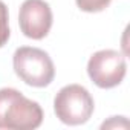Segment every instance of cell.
<instances>
[{
  "label": "cell",
  "mask_w": 130,
  "mask_h": 130,
  "mask_svg": "<svg viewBox=\"0 0 130 130\" xmlns=\"http://www.w3.org/2000/svg\"><path fill=\"white\" fill-rule=\"evenodd\" d=\"M43 122V110L37 101L12 87L0 89V128L31 130Z\"/></svg>",
  "instance_id": "obj_1"
},
{
  "label": "cell",
  "mask_w": 130,
  "mask_h": 130,
  "mask_svg": "<svg viewBox=\"0 0 130 130\" xmlns=\"http://www.w3.org/2000/svg\"><path fill=\"white\" fill-rule=\"evenodd\" d=\"M12 66L17 77L32 87H46L55 77V68L49 54L38 47H19L12 57Z\"/></svg>",
  "instance_id": "obj_2"
},
{
  "label": "cell",
  "mask_w": 130,
  "mask_h": 130,
  "mask_svg": "<svg viewBox=\"0 0 130 130\" xmlns=\"http://www.w3.org/2000/svg\"><path fill=\"white\" fill-rule=\"evenodd\" d=\"M93 98L89 90L80 84H69L58 90L54 98L57 118L68 125H80L89 121L93 113Z\"/></svg>",
  "instance_id": "obj_3"
},
{
  "label": "cell",
  "mask_w": 130,
  "mask_h": 130,
  "mask_svg": "<svg viewBox=\"0 0 130 130\" xmlns=\"http://www.w3.org/2000/svg\"><path fill=\"white\" fill-rule=\"evenodd\" d=\"M127 72L125 57L113 49L95 52L87 61L89 78L101 89H112L124 80Z\"/></svg>",
  "instance_id": "obj_4"
},
{
  "label": "cell",
  "mask_w": 130,
  "mask_h": 130,
  "mask_svg": "<svg viewBox=\"0 0 130 130\" xmlns=\"http://www.w3.org/2000/svg\"><path fill=\"white\" fill-rule=\"evenodd\" d=\"M20 29L32 40L44 38L52 28V9L44 0H25L19 12Z\"/></svg>",
  "instance_id": "obj_5"
},
{
  "label": "cell",
  "mask_w": 130,
  "mask_h": 130,
  "mask_svg": "<svg viewBox=\"0 0 130 130\" xmlns=\"http://www.w3.org/2000/svg\"><path fill=\"white\" fill-rule=\"evenodd\" d=\"M8 20H9L8 8H6V5L2 2V0H0V47H3L8 43L9 35H11Z\"/></svg>",
  "instance_id": "obj_6"
},
{
  "label": "cell",
  "mask_w": 130,
  "mask_h": 130,
  "mask_svg": "<svg viewBox=\"0 0 130 130\" xmlns=\"http://www.w3.org/2000/svg\"><path fill=\"white\" fill-rule=\"evenodd\" d=\"M75 2L84 12H101L110 5L112 0H75Z\"/></svg>",
  "instance_id": "obj_7"
}]
</instances>
